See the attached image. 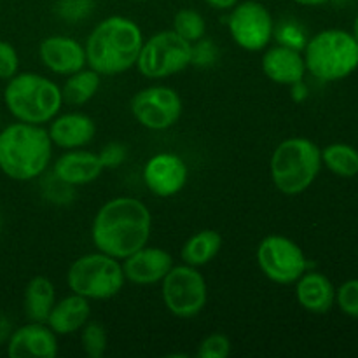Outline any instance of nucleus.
I'll list each match as a JSON object with an SVG mask.
<instances>
[{
	"mask_svg": "<svg viewBox=\"0 0 358 358\" xmlns=\"http://www.w3.org/2000/svg\"><path fill=\"white\" fill-rule=\"evenodd\" d=\"M152 215L140 199L121 196L105 203L94 215L91 238L94 247L124 261L149 243Z\"/></svg>",
	"mask_w": 358,
	"mask_h": 358,
	"instance_id": "obj_1",
	"label": "nucleus"
},
{
	"mask_svg": "<svg viewBox=\"0 0 358 358\" xmlns=\"http://www.w3.org/2000/svg\"><path fill=\"white\" fill-rule=\"evenodd\" d=\"M143 34L138 23L126 16L101 20L87 37L86 62L100 76H119L136 65Z\"/></svg>",
	"mask_w": 358,
	"mask_h": 358,
	"instance_id": "obj_2",
	"label": "nucleus"
},
{
	"mask_svg": "<svg viewBox=\"0 0 358 358\" xmlns=\"http://www.w3.org/2000/svg\"><path fill=\"white\" fill-rule=\"evenodd\" d=\"M52 142L42 124L13 122L0 131V170L13 180L28 182L48 170Z\"/></svg>",
	"mask_w": 358,
	"mask_h": 358,
	"instance_id": "obj_3",
	"label": "nucleus"
},
{
	"mask_svg": "<svg viewBox=\"0 0 358 358\" xmlns=\"http://www.w3.org/2000/svg\"><path fill=\"white\" fill-rule=\"evenodd\" d=\"M6 107L17 121L45 124L56 117L63 105L62 87L34 72L16 73L3 90Z\"/></svg>",
	"mask_w": 358,
	"mask_h": 358,
	"instance_id": "obj_4",
	"label": "nucleus"
},
{
	"mask_svg": "<svg viewBox=\"0 0 358 358\" xmlns=\"http://www.w3.org/2000/svg\"><path fill=\"white\" fill-rule=\"evenodd\" d=\"M322 170V150L303 136L287 138L280 143L269 161L271 180L287 196L303 194Z\"/></svg>",
	"mask_w": 358,
	"mask_h": 358,
	"instance_id": "obj_5",
	"label": "nucleus"
},
{
	"mask_svg": "<svg viewBox=\"0 0 358 358\" xmlns=\"http://www.w3.org/2000/svg\"><path fill=\"white\" fill-rule=\"evenodd\" d=\"M304 63L315 79L341 80L358 69V44L350 31L329 28L306 42Z\"/></svg>",
	"mask_w": 358,
	"mask_h": 358,
	"instance_id": "obj_6",
	"label": "nucleus"
},
{
	"mask_svg": "<svg viewBox=\"0 0 358 358\" xmlns=\"http://www.w3.org/2000/svg\"><path fill=\"white\" fill-rule=\"evenodd\" d=\"M126 282L122 264L119 259L103 252L86 254L72 262L66 273V283L73 294L86 299H110L117 296Z\"/></svg>",
	"mask_w": 358,
	"mask_h": 358,
	"instance_id": "obj_7",
	"label": "nucleus"
},
{
	"mask_svg": "<svg viewBox=\"0 0 358 358\" xmlns=\"http://www.w3.org/2000/svg\"><path fill=\"white\" fill-rule=\"evenodd\" d=\"M192 44L175 30H163L143 41L136 59L140 73L149 79H164L175 76L191 65Z\"/></svg>",
	"mask_w": 358,
	"mask_h": 358,
	"instance_id": "obj_8",
	"label": "nucleus"
},
{
	"mask_svg": "<svg viewBox=\"0 0 358 358\" xmlns=\"http://www.w3.org/2000/svg\"><path fill=\"white\" fill-rule=\"evenodd\" d=\"M161 283L164 304L175 317L194 318L206 306V280L194 266H173Z\"/></svg>",
	"mask_w": 358,
	"mask_h": 358,
	"instance_id": "obj_9",
	"label": "nucleus"
},
{
	"mask_svg": "<svg viewBox=\"0 0 358 358\" xmlns=\"http://www.w3.org/2000/svg\"><path fill=\"white\" fill-rule=\"evenodd\" d=\"M257 264L266 278L280 285L296 283L308 271V259L303 248L282 234L266 236L259 243Z\"/></svg>",
	"mask_w": 358,
	"mask_h": 358,
	"instance_id": "obj_10",
	"label": "nucleus"
},
{
	"mask_svg": "<svg viewBox=\"0 0 358 358\" xmlns=\"http://www.w3.org/2000/svg\"><path fill=\"white\" fill-rule=\"evenodd\" d=\"M227 30L241 49L257 52L268 48L275 34V20L264 2L245 0L231 9Z\"/></svg>",
	"mask_w": 358,
	"mask_h": 358,
	"instance_id": "obj_11",
	"label": "nucleus"
},
{
	"mask_svg": "<svg viewBox=\"0 0 358 358\" xmlns=\"http://www.w3.org/2000/svg\"><path fill=\"white\" fill-rule=\"evenodd\" d=\"M131 114L147 129L163 131L182 115V98L173 87L149 86L131 98Z\"/></svg>",
	"mask_w": 358,
	"mask_h": 358,
	"instance_id": "obj_12",
	"label": "nucleus"
},
{
	"mask_svg": "<svg viewBox=\"0 0 358 358\" xmlns=\"http://www.w3.org/2000/svg\"><path fill=\"white\" fill-rule=\"evenodd\" d=\"M187 164L173 152H159L143 166V182L152 194L170 198L178 194L187 184Z\"/></svg>",
	"mask_w": 358,
	"mask_h": 358,
	"instance_id": "obj_13",
	"label": "nucleus"
},
{
	"mask_svg": "<svg viewBox=\"0 0 358 358\" xmlns=\"http://www.w3.org/2000/svg\"><path fill=\"white\" fill-rule=\"evenodd\" d=\"M10 358H55L58 355V339L52 329L42 322H30L16 329L7 341Z\"/></svg>",
	"mask_w": 358,
	"mask_h": 358,
	"instance_id": "obj_14",
	"label": "nucleus"
},
{
	"mask_svg": "<svg viewBox=\"0 0 358 358\" xmlns=\"http://www.w3.org/2000/svg\"><path fill=\"white\" fill-rule=\"evenodd\" d=\"M38 56L45 69L58 76H70L87 65L84 45L66 35H52L44 38L38 45Z\"/></svg>",
	"mask_w": 358,
	"mask_h": 358,
	"instance_id": "obj_15",
	"label": "nucleus"
},
{
	"mask_svg": "<svg viewBox=\"0 0 358 358\" xmlns=\"http://www.w3.org/2000/svg\"><path fill=\"white\" fill-rule=\"evenodd\" d=\"M173 268V259L166 250L157 247H142L128 255L122 264L126 280L136 285H152L161 282Z\"/></svg>",
	"mask_w": 358,
	"mask_h": 358,
	"instance_id": "obj_16",
	"label": "nucleus"
},
{
	"mask_svg": "<svg viewBox=\"0 0 358 358\" xmlns=\"http://www.w3.org/2000/svg\"><path fill=\"white\" fill-rule=\"evenodd\" d=\"M103 170L105 168L98 154L91 152V150L70 149L56 159L55 166H52V175L58 180L76 187V185H86L94 182Z\"/></svg>",
	"mask_w": 358,
	"mask_h": 358,
	"instance_id": "obj_17",
	"label": "nucleus"
},
{
	"mask_svg": "<svg viewBox=\"0 0 358 358\" xmlns=\"http://www.w3.org/2000/svg\"><path fill=\"white\" fill-rule=\"evenodd\" d=\"M48 133L52 145L59 149H83L94 138L96 126L90 115L83 112H69L52 117Z\"/></svg>",
	"mask_w": 358,
	"mask_h": 358,
	"instance_id": "obj_18",
	"label": "nucleus"
},
{
	"mask_svg": "<svg viewBox=\"0 0 358 358\" xmlns=\"http://www.w3.org/2000/svg\"><path fill=\"white\" fill-rule=\"evenodd\" d=\"M262 70L271 79L273 83L283 84V86H292L304 79L306 63L304 56L297 49L289 45L276 44L269 48L262 56Z\"/></svg>",
	"mask_w": 358,
	"mask_h": 358,
	"instance_id": "obj_19",
	"label": "nucleus"
},
{
	"mask_svg": "<svg viewBox=\"0 0 358 358\" xmlns=\"http://www.w3.org/2000/svg\"><path fill=\"white\" fill-rule=\"evenodd\" d=\"M90 317V299L72 292V296L63 297L62 301L55 303L45 324L52 329L56 336H66L80 331L87 324Z\"/></svg>",
	"mask_w": 358,
	"mask_h": 358,
	"instance_id": "obj_20",
	"label": "nucleus"
},
{
	"mask_svg": "<svg viewBox=\"0 0 358 358\" xmlns=\"http://www.w3.org/2000/svg\"><path fill=\"white\" fill-rule=\"evenodd\" d=\"M297 303L311 313H327L336 303V289L331 280L317 271L304 273L297 280Z\"/></svg>",
	"mask_w": 358,
	"mask_h": 358,
	"instance_id": "obj_21",
	"label": "nucleus"
},
{
	"mask_svg": "<svg viewBox=\"0 0 358 358\" xmlns=\"http://www.w3.org/2000/svg\"><path fill=\"white\" fill-rule=\"evenodd\" d=\"M56 303L55 285L45 276H34L24 290V313L30 322L45 324Z\"/></svg>",
	"mask_w": 358,
	"mask_h": 358,
	"instance_id": "obj_22",
	"label": "nucleus"
},
{
	"mask_svg": "<svg viewBox=\"0 0 358 358\" xmlns=\"http://www.w3.org/2000/svg\"><path fill=\"white\" fill-rule=\"evenodd\" d=\"M222 248V236L213 229L199 231L192 234L182 247V261L189 266H206L210 261L217 257Z\"/></svg>",
	"mask_w": 358,
	"mask_h": 358,
	"instance_id": "obj_23",
	"label": "nucleus"
},
{
	"mask_svg": "<svg viewBox=\"0 0 358 358\" xmlns=\"http://www.w3.org/2000/svg\"><path fill=\"white\" fill-rule=\"evenodd\" d=\"M62 87L63 101L69 105H84L98 93L100 87V73L93 69H83L79 72H73L66 76Z\"/></svg>",
	"mask_w": 358,
	"mask_h": 358,
	"instance_id": "obj_24",
	"label": "nucleus"
},
{
	"mask_svg": "<svg viewBox=\"0 0 358 358\" xmlns=\"http://www.w3.org/2000/svg\"><path fill=\"white\" fill-rule=\"evenodd\" d=\"M322 164L338 177L352 178L358 175V150L348 143H331L322 150Z\"/></svg>",
	"mask_w": 358,
	"mask_h": 358,
	"instance_id": "obj_25",
	"label": "nucleus"
},
{
	"mask_svg": "<svg viewBox=\"0 0 358 358\" xmlns=\"http://www.w3.org/2000/svg\"><path fill=\"white\" fill-rule=\"evenodd\" d=\"M173 30L185 38L187 42L194 44L206 34V21L198 10L194 9H180L173 17Z\"/></svg>",
	"mask_w": 358,
	"mask_h": 358,
	"instance_id": "obj_26",
	"label": "nucleus"
},
{
	"mask_svg": "<svg viewBox=\"0 0 358 358\" xmlns=\"http://www.w3.org/2000/svg\"><path fill=\"white\" fill-rule=\"evenodd\" d=\"M83 348L90 358H101L107 350V332L105 327L98 322H90L83 327Z\"/></svg>",
	"mask_w": 358,
	"mask_h": 358,
	"instance_id": "obj_27",
	"label": "nucleus"
},
{
	"mask_svg": "<svg viewBox=\"0 0 358 358\" xmlns=\"http://www.w3.org/2000/svg\"><path fill=\"white\" fill-rule=\"evenodd\" d=\"M94 9V0H58L56 14L70 23L84 21Z\"/></svg>",
	"mask_w": 358,
	"mask_h": 358,
	"instance_id": "obj_28",
	"label": "nucleus"
},
{
	"mask_svg": "<svg viewBox=\"0 0 358 358\" xmlns=\"http://www.w3.org/2000/svg\"><path fill=\"white\" fill-rule=\"evenodd\" d=\"M231 353V341L224 334H210L198 348L199 358H227Z\"/></svg>",
	"mask_w": 358,
	"mask_h": 358,
	"instance_id": "obj_29",
	"label": "nucleus"
},
{
	"mask_svg": "<svg viewBox=\"0 0 358 358\" xmlns=\"http://www.w3.org/2000/svg\"><path fill=\"white\" fill-rule=\"evenodd\" d=\"M336 303L339 304L343 313L358 320V280L345 282L336 292Z\"/></svg>",
	"mask_w": 358,
	"mask_h": 358,
	"instance_id": "obj_30",
	"label": "nucleus"
},
{
	"mask_svg": "<svg viewBox=\"0 0 358 358\" xmlns=\"http://www.w3.org/2000/svg\"><path fill=\"white\" fill-rule=\"evenodd\" d=\"M273 35H276L278 44L289 45V48L297 49V51L304 49V45H306V38H304L303 30L294 21H282L278 27H275V34Z\"/></svg>",
	"mask_w": 358,
	"mask_h": 358,
	"instance_id": "obj_31",
	"label": "nucleus"
},
{
	"mask_svg": "<svg viewBox=\"0 0 358 358\" xmlns=\"http://www.w3.org/2000/svg\"><path fill=\"white\" fill-rule=\"evenodd\" d=\"M217 58H219V49H217V45L210 38L203 37L192 44L191 65L199 66V69H206V66L215 65Z\"/></svg>",
	"mask_w": 358,
	"mask_h": 358,
	"instance_id": "obj_32",
	"label": "nucleus"
},
{
	"mask_svg": "<svg viewBox=\"0 0 358 358\" xmlns=\"http://www.w3.org/2000/svg\"><path fill=\"white\" fill-rule=\"evenodd\" d=\"M20 69V58L13 44L0 41V79L9 80L14 77Z\"/></svg>",
	"mask_w": 358,
	"mask_h": 358,
	"instance_id": "obj_33",
	"label": "nucleus"
},
{
	"mask_svg": "<svg viewBox=\"0 0 358 358\" xmlns=\"http://www.w3.org/2000/svg\"><path fill=\"white\" fill-rule=\"evenodd\" d=\"M98 156H100L103 168H117L126 159V147L122 143L112 142L105 145Z\"/></svg>",
	"mask_w": 358,
	"mask_h": 358,
	"instance_id": "obj_34",
	"label": "nucleus"
},
{
	"mask_svg": "<svg viewBox=\"0 0 358 358\" xmlns=\"http://www.w3.org/2000/svg\"><path fill=\"white\" fill-rule=\"evenodd\" d=\"M10 334H13V325H10L9 318L0 315V345L6 341H9Z\"/></svg>",
	"mask_w": 358,
	"mask_h": 358,
	"instance_id": "obj_35",
	"label": "nucleus"
},
{
	"mask_svg": "<svg viewBox=\"0 0 358 358\" xmlns=\"http://www.w3.org/2000/svg\"><path fill=\"white\" fill-rule=\"evenodd\" d=\"M238 2H240V0H205L206 6L219 10H231Z\"/></svg>",
	"mask_w": 358,
	"mask_h": 358,
	"instance_id": "obj_36",
	"label": "nucleus"
},
{
	"mask_svg": "<svg viewBox=\"0 0 358 358\" xmlns=\"http://www.w3.org/2000/svg\"><path fill=\"white\" fill-rule=\"evenodd\" d=\"M306 96H308V87H306V84L303 83V80H301V83L292 84V98H294V100L303 101Z\"/></svg>",
	"mask_w": 358,
	"mask_h": 358,
	"instance_id": "obj_37",
	"label": "nucleus"
},
{
	"mask_svg": "<svg viewBox=\"0 0 358 358\" xmlns=\"http://www.w3.org/2000/svg\"><path fill=\"white\" fill-rule=\"evenodd\" d=\"M292 2L299 3V6H306V7H317V6H324V3H327L329 0H292Z\"/></svg>",
	"mask_w": 358,
	"mask_h": 358,
	"instance_id": "obj_38",
	"label": "nucleus"
},
{
	"mask_svg": "<svg viewBox=\"0 0 358 358\" xmlns=\"http://www.w3.org/2000/svg\"><path fill=\"white\" fill-rule=\"evenodd\" d=\"M353 38H355V42L358 44V16L355 17V23H353Z\"/></svg>",
	"mask_w": 358,
	"mask_h": 358,
	"instance_id": "obj_39",
	"label": "nucleus"
},
{
	"mask_svg": "<svg viewBox=\"0 0 358 358\" xmlns=\"http://www.w3.org/2000/svg\"><path fill=\"white\" fill-rule=\"evenodd\" d=\"M2 224H3V219H2V212H0V231H2Z\"/></svg>",
	"mask_w": 358,
	"mask_h": 358,
	"instance_id": "obj_40",
	"label": "nucleus"
},
{
	"mask_svg": "<svg viewBox=\"0 0 358 358\" xmlns=\"http://www.w3.org/2000/svg\"><path fill=\"white\" fill-rule=\"evenodd\" d=\"M135 2H147V0H135Z\"/></svg>",
	"mask_w": 358,
	"mask_h": 358,
	"instance_id": "obj_41",
	"label": "nucleus"
},
{
	"mask_svg": "<svg viewBox=\"0 0 358 358\" xmlns=\"http://www.w3.org/2000/svg\"><path fill=\"white\" fill-rule=\"evenodd\" d=\"M259 2H266V0H259Z\"/></svg>",
	"mask_w": 358,
	"mask_h": 358,
	"instance_id": "obj_42",
	"label": "nucleus"
}]
</instances>
